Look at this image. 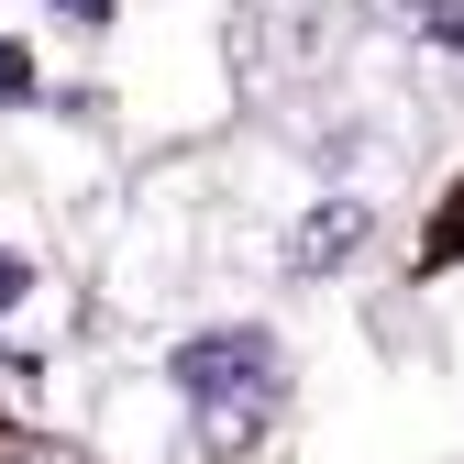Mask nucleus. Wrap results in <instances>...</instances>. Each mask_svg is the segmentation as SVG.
Returning a JSON list of instances; mask_svg holds the SVG:
<instances>
[{
  "instance_id": "obj_6",
  "label": "nucleus",
  "mask_w": 464,
  "mask_h": 464,
  "mask_svg": "<svg viewBox=\"0 0 464 464\" xmlns=\"http://www.w3.org/2000/svg\"><path fill=\"white\" fill-rule=\"evenodd\" d=\"M67 12H78V23H111V0H67Z\"/></svg>"
},
{
  "instance_id": "obj_1",
  "label": "nucleus",
  "mask_w": 464,
  "mask_h": 464,
  "mask_svg": "<svg viewBox=\"0 0 464 464\" xmlns=\"http://www.w3.org/2000/svg\"><path fill=\"white\" fill-rule=\"evenodd\" d=\"M178 398H188V420H199L210 442H255V431L287 410V354H276L255 321L188 332V343H178Z\"/></svg>"
},
{
  "instance_id": "obj_4",
  "label": "nucleus",
  "mask_w": 464,
  "mask_h": 464,
  "mask_svg": "<svg viewBox=\"0 0 464 464\" xmlns=\"http://www.w3.org/2000/svg\"><path fill=\"white\" fill-rule=\"evenodd\" d=\"M23 299H34V266H23V255H0V321H12Z\"/></svg>"
},
{
  "instance_id": "obj_5",
  "label": "nucleus",
  "mask_w": 464,
  "mask_h": 464,
  "mask_svg": "<svg viewBox=\"0 0 464 464\" xmlns=\"http://www.w3.org/2000/svg\"><path fill=\"white\" fill-rule=\"evenodd\" d=\"M0 100H34V55L23 44H0Z\"/></svg>"
},
{
  "instance_id": "obj_3",
  "label": "nucleus",
  "mask_w": 464,
  "mask_h": 464,
  "mask_svg": "<svg viewBox=\"0 0 464 464\" xmlns=\"http://www.w3.org/2000/svg\"><path fill=\"white\" fill-rule=\"evenodd\" d=\"M398 12H420V34H431V44H453V55H464V0H398Z\"/></svg>"
},
{
  "instance_id": "obj_2",
  "label": "nucleus",
  "mask_w": 464,
  "mask_h": 464,
  "mask_svg": "<svg viewBox=\"0 0 464 464\" xmlns=\"http://www.w3.org/2000/svg\"><path fill=\"white\" fill-rule=\"evenodd\" d=\"M354 244H365V199H321V210L299 221V276H332V266H354Z\"/></svg>"
}]
</instances>
